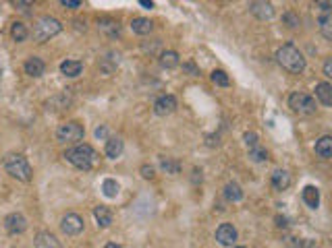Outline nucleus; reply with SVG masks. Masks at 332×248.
<instances>
[{
    "mask_svg": "<svg viewBox=\"0 0 332 248\" xmlns=\"http://www.w3.org/2000/svg\"><path fill=\"white\" fill-rule=\"evenodd\" d=\"M65 160L69 164H73L75 168H79V170H92L96 166V162H98V153L94 151L92 145L79 143L73 149L65 151Z\"/></svg>",
    "mask_w": 332,
    "mask_h": 248,
    "instance_id": "nucleus-1",
    "label": "nucleus"
},
{
    "mask_svg": "<svg viewBox=\"0 0 332 248\" xmlns=\"http://www.w3.org/2000/svg\"><path fill=\"white\" fill-rule=\"evenodd\" d=\"M276 60H278V65L285 71H289L293 75L303 73V69H305V58H303V54H301L293 44H285L283 48H278Z\"/></svg>",
    "mask_w": 332,
    "mask_h": 248,
    "instance_id": "nucleus-2",
    "label": "nucleus"
},
{
    "mask_svg": "<svg viewBox=\"0 0 332 248\" xmlns=\"http://www.w3.org/2000/svg\"><path fill=\"white\" fill-rule=\"evenodd\" d=\"M5 170L13 178H17L21 182H29V180H32V176H34V170H32V166H29V162L23 158V155H19V153H9L7 155V158H5Z\"/></svg>",
    "mask_w": 332,
    "mask_h": 248,
    "instance_id": "nucleus-3",
    "label": "nucleus"
},
{
    "mask_svg": "<svg viewBox=\"0 0 332 248\" xmlns=\"http://www.w3.org/2000/svg\"><path fill=\"white\" fill-rule=\"evenodd\" d=\"M60 31H63V25H60V21L46 15V17H40L36 21V25H34V40L38 44H44V42L52 40L54 36H58Z\"/></svg>",
    "mask_w": 332,
    "mask_h": 248,
    "instance_id": "nucleus-4",
    "label": "nucleus"
},
{
    "mask_svg": "<svg viewBox=\"0 0 332 248\" xmlns=\"http://www.w3.org/2000/svg\"><path fill=\"white\" fill-rule=\"evenodd\" d=\"M83 135H85V131L79 122H65L56 129V141L58 143H75V141H81Z\"/></svg>",
    "mask_w": 332,
    "mask_h": 248,
    "instance_id": "nucleus-5",
    "label": "nucleus"
},
{
    "mask_svg": "<svg viewBox=\"0 0 332 248\" xmlns=\"http://www.w3.org/2000/svg\"><path fill=\"white\" fill-rule=\"evenodd\" d=\"M289 108L293 112H299V114H316V100L308 93H299L295 91L293 96L289 98Z\"/></svg>",
    "mask_w": 332,
    "mask_h": 248,
    "instance_id": "nucleus-6",
    "label": "nucleus"
},
{
    "mask_svg": "<svg viewBox=\"0 0 332 248\" xmlns=\"http://www.w3.org/2000/svg\"><path fill=\"white\" fill-rule=\"evenodd\" d=\"M60 230L67 236H77L83 232V220L77 213H67L63 220H60Z\"/></svg>",
    "mask_w": 332,
    "mask_h": 248,
    "instance_id": "nucleus-7",
    "label": "nucleus"
},
{
    "mask_svg": "<svg viewBox=\"0 0 332 248\" xmlns=\"http://www.w3.org/2000/svg\"><path fill=\"white\" fill-rule=\"evenodd\" d=\"M5 228L9 234L17 236V234H23L27 230V220L21 215V213H11L5 217Z\"/></svg>",
    "mask_w": 332,
    "mask_h": 248,
    "instance_id": "nucleus-8",
    "label": "nucleus"
},
{
    "mask_svg": "<svg viewBox=\"0 0 332 248\" xmlns=\"http://www.w3.org/2000/svg\"><path fill=\"white\" fill-rule=\"evenodd\" d=\"M216 240H218L220 246H231V248H233V244L237 242V230H235V226L222 224V226L216 230Z\"/></svg>",
    "mask_w": 332,
    "mask_h": 248,
    "instance_id": "nucleus-9",
    "label": "nucleus"
},
{
    "mask_svg": "<svg viewBox=\"0 0 332 248\" xmlns=\"http://www.w3.org/2000/svg\"><path fill=\"white\" fill-rule=\"evenodd\" d=\"M176 110V100L174 96H160L156 102H154V112L158 116H168Z\"/></svg>",
    "mask_w": 332,
    "mask_h": 248,
    "instance_id": "nucleus-10",
    "label": "nucleus"
},
{
    "mask_svg": "<svg viewBox=\"0 0 332 248\" xmlns=\"http://www.w3.org/2000/svg\"><path fill=\"white\" fill-rule=\"evenodd\" d=\"M249 13L256 15L260 21H266V19H272L274 17V9L270 3H249Z\"/></svg>",
    "mask_w": 332,
    "mask_h": 248,
    "instance_id": "nucleus-11",
    "label": "nucleus"
},
{
    "mask_svg": "<svg viewBox=\"0 0 332 248\" xmlns=\"http://www.w3.org/2000/svg\"><path fill=\"white\" fill-rule=\"evenodd\" d=\"M44 71H46V65H44L42 58H38V56L27 58V62H25V73L29 77H42Z\"/></svg>",
    "mask_w": 332,
    "mask_h": 248,
    "instance_id": "nucleus-12",
    "label": "nucleus"
},
{
    "mask_svg": "<svg viewBox=\"0 0 332 248\" xmlns=\"http://www.w3.org/2000/svg\"><path fill=\"white\" fill-rule=\"evenodd\" d=\"M34 244H36V248H63V246H60V242L56 240V236L50 234V232H40L36 236Z\"/></svg>",
    "mask_w": 332,
    "mask_h": 248,
    "instance_id": "nucleus-13",
    "label": "nucleus"
},
{
    "mask_svg": "<svg viewBox=\"0 0 332 248\" xmlns=\"http://www.w3.org/2000/svg\"><path fill=\"white\" fill-rule=\"evenodd\" d=\"M131 29H133V34L137 36H147V34H152V29H154V23L145 19V17H137L131 21Z\"/></svg>",
    "mask_w": 332,
    "mask_h": 248,
    "instance_id": "nucleus-14",
    "label": "nucleus"
},
{
    "mask_svg": "<svg viewBox=\"0 0 332 248\" xmlns=\"http://www.w3.org/2000/svg\"><path fill=\"white\" fill-rule=\"evenodd\" d=\"M272 186L276 191H287L291 186V174L287 170H274L272 172Z\"/></svg>",
    "mask_w": 332,
    "mask_h": 248,
    "instance_id": "nucleus-15",
    "label": "nucleus"
},
{
    "mask_svg": "<svg viewBox=\"0 0 332 248\" xmlns=\"http://www.w3.org/2000/svg\"><path fill=\"white\" fill-rule=\"evenodd\" d=\"M316 98L320 100L322 106H332V83H318Z\"/></svg>",
    "mask_w": 332,
    "mask_h": 248,
    "instance_id": "nucleus-16",
    "label": "nucleus"
},
{
    "mask_svg": "<svg viewBox=\"0 0 332 248\" xmlns=\"http://www.w3.org/2000/svg\"><path fill=\"white\" fill-rule=\"evenodd\" d=\"M81 71H83V65H81L79 60H65V62H60V73L71 77V79L79 77Z\"/></svg>",
    "mask_w": 332,
    "mask_h": 248,
    "instance_id": "nucleus-17",
    "label": "nucleus"
},
{
    "mask_svg": "<svg viewBox=\"0 0 332 248\" xmlns=\"http://www.w3.org/2000/svg\"><path fill=\"white\" fill-rule=\"evenodd\" d=\"M98 29L102 31V34L110 36V38H114V36L120 34V25H118V21H114V19H100V21H98Z\"/></svg>",
    "mask_w": 332,
    "mask_h": 248,
    "instance_id": "nucleus-18",
    "label": "nucleus"
},
{
    "mask_svg": "<svg viewBox=\"0 0 332 248\" xmlns=\"http://www.w3.org/2000/svg\"><path fill=\"white\" fill-rule=\"evenodd\" d=\"M303 201L310 209H318L320 207V191L316 186H305L303 189Z\"/></svg>",
    "mask_w": 332,
    "mask_h": 248,
    "instance_id": "nucleus-19",
    "label": "nucleus"
},
{
    "mask_svg": "<svg viewBox=\"0 0 332 248\" xmlns=\"http://www.w3.org/2000/svg\"><path fill=\"white\" fill-rule=\"evenodd\" d=\"M120 153H123V141H120L118 137H110L106 141V155L110 160H116Z\"/></svg>",
    "mask_w": 332,
    "mask_h": 248,
    "instance_id": "nucleus-20",
    "label": "nucleus"
},
{
    "mask_svg": "<svg viewBox=\"0 0 332 248\" xmlns=\"http://www.w3.org/2000/svg\"><path fill=\"white\" fill-rule=\"evenodd\" d=\"M316 153L320 155V158H324V160L332 158V137H322V139H318V143H316Z\"/></svg>",
    "mask_w": 332,
    "mask_h": 248,
    "instance_id": "nucleus-21",
    "label": "nucleus"
},
{
    "mask_svg": "<svg viewBox=\"0 0 332 248\" xmlns=\"http://www.w3.org/2000/svg\"><path fill=\"white\" fill-rule=\"evenodd\" d=\"M224 199L231 203H237V201L243 199V191H241V186L237 182H228L224 186Z\"/></svg>",
    "mask_w": 332,
    "mask_h": 248,
    "instance_id": "nucleus-22",
    "label": "nucleus"
},
{
    "mask_svg": "<svg viewBox=\"0 0 332 248\" xmlns=\"http://www.w3.org/2000/svg\"><path fill=\"white\" fill-rule=\"evenodd\" d=\"M94 217H96V222H98V226L100 228H110V224H112V213L106 209V207H96L94 209Z\"/></svg>",
    "mask_w": 332,
    "mask_h": 248,
    "instance_id": "nucleus-23",
    "label": "nucleus"
},
{
    "mask_svg": "<svg viewBox=\"0 0 332 248\" xmlns=\"http://www.w3.org/2000/svg\"><path fill=\"white\" fill-rule=\"evenodd\" d=\"M160 67L162 69H174L178 67V54L174 50H166L160 54Z\"/></svg>",
    "mask_w": 332,
    "mask_h": 248,
    "instance_id": "nucleus-24",
    "label": "nucleus"
},
{
    "mask_svg": "<svg viewBox=\"0 0 332 248\" xmlns=\"http://www.w3.org/2000/svg\"><path fill=\"white\" fill-rule=\"evenodd\" d=\"M11 36H13V40L17 42V44H21V42H25L27 38H29V31H27V27L23 25V23H13V27H11Z\"/></svg>",
    "mask_w": 332,
    "mask_h": 248,
    "instance_id": "nucleus-25",
    "label": "nucleus"
},
{
    "mask_svg": "<svg viewBox=\"0 0 332 248\" xmlns=\"http://www.w3.org/2000/svg\"><path fill=\"white\" fill-rule=\"evenodd\" d=\"M320 31H322V36L326 40L332 42V11L326 13L324 17H320Z\"/></svg>",
    "mask_w": 332,
    "mask_h": 248,
    "instance_id": "nucleus-26",
    "label": "nucleus"
},
{
    "mask_svg": "<svg viewBox=\"0 0 332 248\" xmlns=\"http://www.w3.org/2000/svg\"><path fill=\"white\" fill-rule=\"evenodd\" d=\"M118 191H120V186H118V182H116V180H112V178L104 180V184H102V193H104V197L114 199V197L118 195Z\"/></svg>",
    "mask_w": 332,
    "mask_h": 248,
    "instance_id": "nucleus-27",
    "label": "nucleus"
},
{
    "mask_svg": "<svg viewBox=\"0 0 332 248\" xmlns=\"http://www.w3.org/2000/svg\"><path fill=\"white\" fill-rule=\"evenodd\" d=\"M160 168H162L166 174H170V176H174V174L181 172V164L174 162V160H168V158H160Z\"/></svg>",
    "mask_w": 332,
    "mask_h": 248,
    "instance_id": "nucleus-28",
    "label": "nucleus"
},
{
    "mask_svg": "<svg viewBox=\"0 0 332 248\" xmlns=\"http://www.w3.org/2000/svg\"><path fill=\"white\" fill-rule=\"evenodd\" d=\"M249 158H251L253 162H258V164H260V162H266V160H268V151H266L262 145L251 147V149H249Z\"/></svg>",
    "mask_w": 332,
    "mask_h": 248,
    "instance_id": "nucleus-29",
    "label": "nucleus"
},
{
    "mask_svg": "<svg viewBox=\"0 0 332 248\" xmlns=\"http://www.w3.org/2000/svg\"><path fill=\"white\" fill-rule=\"evenodd\" d=\"M212 83L214 85H220V87H228L231 85V79H228V75L224 71H214L212 73Z\"/></svg>",
    "mask_w": 332,
    "mask_h": 248,
    "instance_id": "nucleus-30",
    "label": "nucleus"
},
{
    "mask_svg": "<svg viewBox=\"0 0 332 248\" xmlns=\"http://www.w3.org/2000/svg\"><path fill=\"white\" fill-rule=\"evenodd\" d=\"M243 139H245L247 149H251V147H258V145H260V139H258V135H256V133H245V135H243Z\"/></svg>",
    "mask_w": 332,
    "mask_h": 248,
    "instance_id": "nucleus-31",
    "label": "nucleus"
},
{
    "mask_svg": "<svg viewBox=\"0 0 332 248\" xmlns=\"http://www.w3.org/2000/svg\"><path fill=\"white\" fill-rule=\"evenodd\" d=\"M283 19H285V23H287L289 27H299V17H297L295 13H291V11H289V13H285V15H283Z\"/></svg>",
    "mask_w": 332,
    "mask_h": 248,
    "instance_id": "nucleus-32",
    "label": "nucleus"
},
{
    "mask_svg": "<svg viewBox=\"0 0 332 248\" xmlns=\"http://www.w3.org/2000/svg\"><path fill=\"white\" fill-rule=\"evenodd\" d=\"M139 172H141V176H143L145 180H152V178H154V168H152V166H147V164H145V166H141V170H139Z\"/></svg>",
    "mask_w": 332,
    "mask_h": 248,
    "instance_id": "nucleus-33",
    "label": "nucleus"
},
{
    "mask_svg": "<svg viewBox=\"0 0 332 248\" xmlns=\"http://www.w3.org/2000/svg\"><path fill=\"white\" fill-rule=\"evenodd\" d=\"M60 5H63L65 9H79V7H81L79 0H63V3H60Z\"/></svg>",
    "mask_w": 332,
    "mask_h": 248,
    "instance_id": "nucleus-34",
    "label": "nucleus"
},
{
    "mask_svg": "<svg viewBox=\"0 0 332 248\" xmlns=\"http://www.w3.org/2000/svg\"><path fill=\"white\" fill-rule=\"evenodd\" d=\"M324 75L332 79V56H330V58H326V62H324Z\"/></svg>",
    "mask_w": 332,
    "mask_h": 248,
    "instance_id": "nucleus-35",
    "label": "nucleus"
},
{
    "mask_svg": "<svg viewBox=\"0 0 332 248\" xmlns=\"http://www.w3.org/2000/svg\"><path fill=\"white\" fill-rule=\"evenodd\" d=\"M15 7H17L21 13H25V15H29V13H32V11H29V7H32L29 3H15Z\"/></svg>",
    "mask_w": 332,
    "mask_h": 248,
    "instance_id": "nucleus-36",
    "label": "nucleus"
},
{
    "mask_svg": "<svg viewBox=\"0 0 332 248\" xmlns=\"http://www.w3.org/2000/svg\"><path fill=\"white\" fill-rule=\"evenodd\" d=\"M316 7L322 9V11H328V13L332 11V3H316Z\"/></svg>",
    "mask_w": 332,
    "mask_h": 248,
    "instance_id": "nucleus-37",
    "label": "nucleus"
},
{
    "mask_svg": "<svg viewBox=\"0 0 332 248\" xmlns=\"http://www.w3.org/2000/svg\"><path fill=\"white\" fill-rule=\"evenodd\" d=\"M96 137L100 139V137H106V129L102 127V129H96Z\"/></svg>",
    "mask_w": 332,
    "mask_h": 248,
    "instance_id": "nucleus-38",
    "label": "nucleus"
},
{
    "mask_svg": "<svg viewBox=\"0 0 332 248\" xmlns=\"http://www.w3.org/2000/svg\"><path fill=\"white\" fill-rule=\"evenodd\" d=\"M139 5H141V7H145V9H152V7H154V3H147V0H141Z\"/></svg>",
    "mask_w": 332,
    "mask_h": 248,
    "instance_id": "nucleus-39",
    "label": "nucleus"
},
{
    "mask_svg": "<svg viewBox=\"0 0 332 248\" xmlns=\"http://www.w3.org/2000/svg\"><path fill=\"white\" fill-rule=\"evenodd\" d=\"M104 248H120V246H118V244H114V242H108Z\"/></svg>",
    "mask_w": 332,
    "mask_h": 248,
    "instance_id": "nucleus-40",
    "label": "nucleus"
},
{
    "mask_svg": "<svg viewBox=\"0 0 332 248\" xmlns=\"http://www.w3.org/2000/svg\"><path fill=\"white\" fill-rule=\"evenodd\" d=\"M233 248H245V246H233Z\"/></svg>",
    "mask_w": 332,
    "mask_h": 248,
    "instance_id": "nucleus-41",
    "label": "nucleus"
}]
</instances>
